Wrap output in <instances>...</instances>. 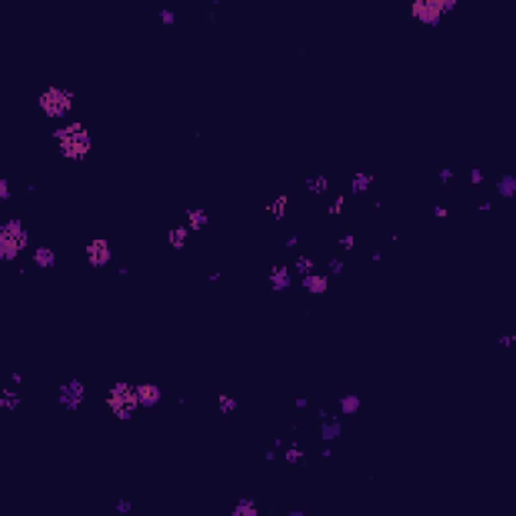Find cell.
I'll return each instance as SVG.
<instances>
[{"label": "cell", "instance_id": "obj_1", "mask_svg": "<svg viewBox=\"0 0 516 516\" xmlns=\"http://www.w3.org/2000/svg\"><path fill=\"white\" fill-rule=\"evenodd\" d=\"M53 137L57 139L60 156L69 160H83L87 156V151L91 149L89 133L87 129L81 127V123H69L60 129H55Z\"/></svg>", "mask_w": 516, "mask_h": 516}, {"label": "cell", "instance_id": "obj_2", "mask_svg": "<svg viewBox=\"0 0 516 516\" xmlns=\"http://www.w3.org/2000/svg\"><path fill=\"white\" fill-rule=\"evenodd\" d=\"M105 401L109 409L121 419H129L133 411L141 405L137 396V385H129V383H115L109 389Z\"/></svg>", "mask_w": 516, "mask_h": 516}, {"label": "cell", "instance_id": "obj_3", "mask_svg": "<svg viewBox=\"0 0 516 516\" xmlns=\"http://www.w3.org/2000/svg\"><path fill=\"white\" fill-rule=\"evenodd\" d=\"M39 105L47 117H65L73 105V93L69 89L49 87L39 97Z\"/></svg>", "mask_w": 516, "mask_h": 516}, {"label": "cell", "instance_id": "obj_4", "mask_svg": "<svg viewBox=\"0 0 516 516\" xmlns=\"http://www.w3.org/2000/svg\"><path fill=\"white\" fill-rule=\"evenodd\" d=\"M0 244H6V246H14L18 248L20 252L28 246V230L22 226V220L20 218H10L2 230H0Z\"/></svg>", "mask_w": 516, "mask_h": 516}, {"label": "cell", "instance_id": "obj_5", "mask_svg": "<svg viewBox=\"0 0 516 516\" xmlns=\"http://www.w3.org/2000/svg\"><path fill=\"white\" fill-rule=\"evenodd\" d=\"M85 398V385L79 379H71L58 387V401L65 405L67 411H77Z\"/></svg>", "mask_w": 516, "mask_h": 516}, {"label": "cell", "instance_id": "obj_6", "mask_svg": "<svg viewBox=\"0 0 516 516\" xmlns=\"http://www.w3.org/2000/svg\"><path fill=\"white\" fill-rule=\"evenodd\" d=\"M411 14L426 24H438L442 12V0H415L411 4Z\"/></svg>", "mask_w": 516, "mask_h": 516}, {"label": "cell", "instance_id": "obj_7", "mask_svg": "<svg viewBox=\"0 0 516 516\" xmlns=\"http://www.w3.org/2000/svg\"><path fill=\"white\" fill-rule=\"evenodd\" d=\"M85 254H87V260L91 266L101 268V266L109 264V260H111V246L105 238H95L87 244Z\"/></svg>", "mask_w": 516, "mask_h": 516}, {"label": "cell", "instance_id": "obj_8", "mask_svg": "<svg viewBox=\"0 0 516 516\" xmlns=\"http://www.w3.org/2000/svg\"><path fill=\"white\" fill-rule=\"evenodd\" d=\"M268 283L272 287V290H285L290 287V275H288V266L287 264H275L270 268L268 275Z\"/></svg>", "mask_w": 516, "mask_h": 516}, {"label": "cell", "instance_id": "obj_9", "mask_svg": "<svg viewBox=\"0 0 516 516\" xmlns=\"http://www.w3.org/2000/svg\"><path fill=\"white\" fill-rule=\"evenodd\" d=\"M300 285L311 294H323L329 287V279H327V275H315V272H311V275L302 277Z\"/></svg>", "mask_w": 516, "mask_h": 516}, {"label": "cell", "instance_id": "obj_10", "mask_svg": "<svg viewBox=\"0 0 516 516\" xmlns=\"http://www.w3.org/2000/svg\"><path fill=\"white\" fill-rule=\"evenodd\" d=\"M137 396H139V403L143 407H154L162 398V391L158 385L143 383V385H137Z\"/></svg>", "mask_w": 516, "mask_h": 516}, {"label": "cell", "instance_id": "obj_11", "mask_svg": "<svg viewBox=\"0 0 516 516\" xmlns=\"http://www.w3.org/2000/svg\"><path fill=\"white\" fill-rule=\"evenodd\" d=\"M33 260H35V264L39 268L47 270V268H53L57 264V254L49 246H37L35 252H33Z\"/></svg>", "mask_w": 516, "mask_h": 516}, {"label": "cell", "instance_id": "obj_12", "mask_svg": "<svg viewBox=\"0 0 516 516\" xmlns=\"http://www.w3.org/2000/svg\"><path fill=\"white\" fill-rule=\"evenodd\" d=\"M188 236H190V230H188L186 226H175V228H172V230L168 232V242H170L172 248L181 250V248L186 246Z\"/></svg>", "mask_w": 516, "mask_h": 516}, {"label": "cell", "instance_id": "obj_13", "mask_svg": "<svg viewBox=\"0 0 516 516\" xmlns=\"http://www.w3.org/2000/svg\"><path fill=\"white\" fill-rule=\"evenodd\" d=\"M186 220H188V230H194V232H198V230H202L206 224H208V214L204 210H186Z\"/></svg>", "mask_w": 516, "mask_h": 516}, {"label": "cell", "instance_id": "obj_14", "mask_svg": "<svg viewBox=\"0 0 516 516\" xmlns=\"http://www.w3.org/2000/svg\"><path fill=\"white\" fill-rule=\"evenodd\" d=\"M321 434H323V440H335L341 436V423H339V417L337 415H331L329 421H323L321 423Z\"/></svg>", "mask_w": 516, "mask_h": 516}, {"label": "cell", "instance_id": "obj_15", "mask_svg": "<svg viewBox=\"0 0 516 516\" xmlns=\"http://www.w3.org/2000/svg\"><path fill=\"white\" fill-rule=\"evenodd\" d=\"M256 514H258V506L252 498H242L232 508V516H256Z\"/></svg>", "mask_w": 516, "mask_h": 516}, {"label": "cell", "instance_id": "obj_16", "mask_svg": "<svg viewBox=\"0 0 516 516\" xmlns=\"http://www.w3.org/2000/svg\"><path fill=\"white\" fill-rule=\"evenodd\" d=\"M18 405H20V396H18L14 389L4 387L2 391H0V407H4V409H16Z\"/></svg>", "mask_w": 516, "mask_h": 516}, {"label": "cell", "instance_id": "obj_17", "mask_svg": "<svg viewBox=\"0 0 516 516\" xmlns=\"http://www.w3.org/2000/svg\"><path fill=\"white\" fill-rule=\"evenodd\" d=\"M339 405H341V411H343L345 415H353V413L359 411L361 400H359V396H355V393H349V396H343V398L339 400Z\"/></svg>", "mask_w": 516, "mask_h": 516}, {"label": "cell", "instance_id": "obj_18", "mask_svg": "<svg viewBox=\"0 0 516 516\" xmlns=\"http://www.w3.org/2000/svg\"><path fill=\"white\" fill-rule=\"evenodd\" d=\"M371 184H373V175H371V173H363V172H359V173H355V177L351 179V190H353V194H357V192H365Z\"/></svg>", "mask_w": 516, "mask_h": 516}, {"label": "cell", "instance_id": "obj_19", "mask_svg": "<svg viewBox=\"0 0 516 516\" xmlns=\"http://www.w3.org/2000/svg\"><path fill=\"white\" fill-rule=\"evenodd\" d=\"M287 204H288V198H287V196H279L275 202H270V204L266 206V210L270 212L272 216H275V220H283V218H285V212H287Z\"/></svg>", "mask_w": 516, "mask_h": 516}, {"label": "cell", "instance_id": "obj_20", "mask_svg": "<svg viewBox=\"0 0 516 516\" xmlns=\"http://www.w3.org/2000/svg\"><path fill=\"white\" fill-rule=\"evenodd\" d=\"M307 190L313 194H325L329 190V179L325 175H317V177H309L307 179Z\"/></svg>", "mask_w": 516, "mask_h": 516}, {"label": "cell", "instance_id": "obj_21", "mask_svg": "<svg viewBox=\"0 0 516 516\" xmlns=\"http://www.w3.org/2000/svg\"><path fill=\"white\" fill-rule=\"evenodd\" d=\"M496 190H498L502 196L510 198V196L516 192V179H514L512 175H504V177H500V181H496Z\"/></svg>", "mask_w": 516, "mask_h": 516}, {"label": "cell", "instance_id": "obj_22", "mask_svg": "<svg viewBox=\"0 0 516 516\" xmlns=\"http://www.w3.org/2000/svg\"><path fill=\"white\" fill-rule=\"evenodd\" d=\"M294 270L298 272V275L307 277V275H311V272H315V262L311 258H307V256H298L294 260Z\"/></svg>", "mask_w": 516, "mask_h": 516}, {"label": "cell", "instance_id": "obj_23", "mask_svg": "<svg viewBox=\"0 0 516 516\" xmlns=\"http://www.w3.org/2000/svg\"><path fill=\"white\" fill-rule=\"evenodd\" d=\"M236 407H238V401H236L234 398L224 396V393H220V396H218V409H220L222 413H230V411H234Z\"/></svg>", "mask_w": 516, "mask_h": 516}, {"label": "cell", "instance_id": "obj_24", "mask_svg": "<svg viewBox=\"0 0 516 516\" xmlns=\"http://www.w3.org/2000/svg\"><path fill=\"white\" fill-rule=\"evenodd\" d=\"M285 460L290 462V464H296V462L305 464V452H300V450L296 448V444H294L292 448H288V450L285 452Z\"/></svg>", "mask_w": 516, "mask_h": 516}, {"label": "cell", "instance_id": "obj_25", "mask_svg": "<svg viewBox=\"0 0 516 516\" xmlns=\"http://www.w3.org/2000/svg\"><path fill=\"white\" fill-rule=\"evenodd\" d=\"M343 206H345V196L341 194L339 198H335V200H333V202L329 204L327 212H329L331 216H337V214H341V212H343Z\"/></svg>", "mask_w": 516, "mask_h": 516}, {"label": "cell", "instance_id": "obj_26", "mask_svg": "<svg viewBox=\"0 0 516 516\" xmlns=\"http://www.w3.org/2000/svg\"><path fill=\"white\" fill-rule=\"evenodd\" d=\"M131 502L129 500H125V498H119L117 502H115V506H113V510L115 512H119V514H129L131 512Z\"/></svg>", "mask_w": 516, "mask_h": 516}, {"label": "cell", "instance_id": "obj_27", "mask_svg": "<svg viewBox=\"0 0 516 516\" xmlns=\"http://www.w3.org/2000/svg\"><path fill=\"white\" fill-rule=\"evenodd\" d=\"M339 246H341L343 250L351 252V250L355 248V236H353V234H345L343 238H339Z\"/></svg>", "mask_w": 516, "mask_h": 516}, {"label": "cell", "instance_id": "obj_28", "mask_svg": "<svg viewBox=\"0 0 516 516\" xmlns=\"http://www.w3.org/2000/svg\"><path fill=\"white\" fill-rule=\"evenodd\" d=\"M0 200H10V184L6 177H0Z\"/></svg>", "mask_w": 516, "mask_h": 516}, {"label": "cell", "instance_id": "obj_29", "mask_svg": "<svg viewBox=\"0 0 516 516\" xmlns=\"http://www.w3.org/2000/svg\"><path fill=\"white\" fill-rule=\"evenodd\" d=\"M343 268H345V262L339 260V258H333V260L329 262V272H331V275H341Z\"/></svg>", "mask_w": 516, "mask_h": 516}, {"label": "cell", "instance_id": "obj_30", "mask_svg": "<svg viewBox=\"0 0 516 516\" xmlns=\"http://www.w3.org/2000/svg\"><path fill=\"white\" fill-rule=\"evenodd\" d=\"M470 181H472L474 186L482 184V181H484V173H482V170H478V168H476V170H472V172H470Z\"/></svg>", "mask_w": 516, "mask_h": 516}, {"label": "cell", "instance_id": "obj_31", "mask_svg": "<svg viewBox=\"0 0 516 516\" xmlns=\"http://www.w3.org/2000/svg\"><path fill=\"white\" fill-rule=\"evenodd\" d=\"M160 18H162L164 24H173V22H175V14H173L172 10H162V12H160Z\"/></svg>", "mask_w": 516, "mask_h": 516}, {"label": "cell", "instance_id": "obj_32", "mask_svg": "<svg viewBox=\"0 0 516 516\" xmlns=\"http://www.w3.org/2000/svg\"><path fill=\"white\" fill-rule=\"evenodd\" d=\"M438 175H440V181H442V184H448V181L454 177V172H452V170H442Z\"/></svg>", "mask_w": 516, "mask_h": 516}, {"label": "cell", "instance_id": "obj_33", "mask_svg": "<svg viewBox=\"0 0 516 516\" xmlns=\"http://www.w3.org/2000/svg\"><path fill=\"white\" fill-rule=\"evenodd\" d=\"M296 244H298V236H296V234H292V236L287 240V244H285V246H287V248H294Z\"/></svg>", "mask_w": 516, "mask_h": 516}, {"label": "cell", "instance_id": "obj_34", "mask_svg": "<svg viewBox=\"0 0 516 516\" xmlns=\"http://www.w3.org/2000/svg\"><path fill=\"white\" fill-rule=\"evenodd\" d=\"M514 339H516L514 335H502V337H500V343H502V345H512Z\"/></svg>", "mask_w": 516, "mask_h": 516}, {"label": "cell", "instance_id": "obj_35", "mask_svg": "<svg viewBox=\"0 0 516 516\" xmlns=\"http://www.w3.org/2000/svg\"><path fill=\"white\" fill-rule=\"evenodd\" d=\"M436 216H438V218H446V216H448V210H446L444 206H436Z\"/></svg>", "mask_w": 516, "mask_h": 516}, {"label": "cell", "instance_id": "obj_36", "mask_svg": "<svg viewBox=\"0 0 516 516\" xmlns=\"http://www.w3.org/2000/svg\"><path fill=\"white\" fill-rule=\"evenodd\" d=\"M294 405H296V407H298V409H305V407H307V405H309V401H307V400H305V398H298V400H296V401H294Z\"/></svg>", "mask_w": 516, "mask_h": 516}, {"label": "cell", "instance_id": "obj_37", "mask_svg": "<svg viewBox=\"0 0 516 516\" xmlns=\"http://www.w3.org/2000/svg\"><path fill=\"white\" fill-rule=\"evenodd\" d=\"M10 381H12V383H16V385H20V383H22V377H20V373H12V375H10Z\"/></svg>", "mask_w": 516, "mask_h": 516}, {"label": "cell", "instance_id": "obj_38", "mask_svg": "<svg viewBox=\"0 0 516 516\" xmlns=\"http://www.w3.org/2000/svg\"><path fill=\"white\" fill-rule=\"evenodd\" d=\"M220 277H222V272L216 270V272H212V275H210V281H212V283H216V281H220Z\"/></svg>", "mask_w": 516, "mask_h": 516}, {"label": "cell", "instance_id": "obj_39", "mask_svg": "<svg viewBox=\"0 0 516 516\" xmlns=\"http://www.w3.org/2000/svg\"><path fill=\"white\" fill-rule=\"evenodd\" d=\"M317 415H319V417H321V419H327V417H329V411H327V409H323V407H321V409H317Z\"/></svg>", "mask_w": 516, "mask_h": 516}, {"label": "cell", "instance_id": "obj_40", "mask_svg": "<svg viewBox=\"0 0 516 516\" xmlns=\"http://www.w3.org/2000/svg\"><path fill=\"white\" fill-rule=\"evenodd\" d=\"M264 458H266L268 462H272V460L277 458V454H275V452H266V456H264Z\"/></svg>", "mask_w": 516, "mask_h": 516}, {"label": "cell", "instance_id": "obj_41", "mask_svg": "<svg viewBox=\"0 0 516 516\" xmlns=\"http://www.w3.org/2000/svg\"><path fill=\"white\" fill-rule=\"evenodd\" d=\"M288 516H305V512H302V510H290Z\"/></svg>", "mask_w": 516, "mask_h": 516}, {"label": "cell", "instance_id": "obj_42", "mask_svg": "<svg viewBox=\"0 0 516 516\" xmlns=\"http://www.w3.org/2000/svg\"><path fill=\"white\" fill-rule=\"evenodd\" d=\"M492 208V204L490 202H484V204H480V210H490Z\"/></svg>", "mask_w": 516, "mask_h": 516}, {"label": "cell", "instance_id": "obj_43", "mask_svg": "<svg viewBox=\"0 0 516 516\" xmlns=\"http://www.w3.org/2000/svg\"><path fill=\"white\" fill-rule=\"evenodd\" d=\"M333 456V450H323V458H331Z\"/></svg>", "mask_w": 516, "mask_h": 516}, {"label": "cell", "instance_id": "obj_44", "mask_svg": "<svg viewBox=\"0 0 516 516\" xmlns=\"http://www.w3.org/2000/svg\"><path fill=\"white\" fill-rule=\"evenodd\" d=\"M371 260H373V262H379V260H381V252H375V254L371 256Z\"/></svg>", "mask_w": 516, "mask_h": 516}]
</instances>
